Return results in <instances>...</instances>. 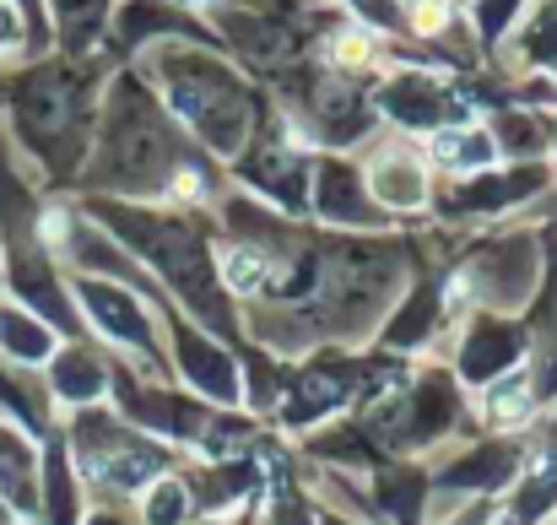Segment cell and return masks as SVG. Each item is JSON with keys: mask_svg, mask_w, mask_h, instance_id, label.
<instances>
[{"mask_svg": "<svg viewBox=\"0 0 557 525\" xmlns=\"http://www.w3.org/2000/svg\"><path fill=\"white\" fill-rule=\"evenodd\" d=\"M260 271H265L260 255H233V282L238 288H260Z\"/></svg>", "mask_w": 557, "mask_h": 525, "instance_id": "1", "label": "cell"}]
</instances>
